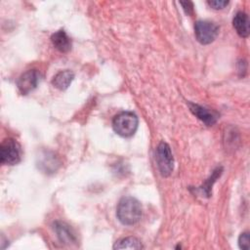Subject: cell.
<instances>
[{
  "label": "cell",
  "mask_w": 250,
  "mask_h": 250,
  "mask_svg": "<svg viewBox=\"0 0 250 250\" xmlns=\"http://www.w3.org/2000/svg\"><path fill=\"white\" fill-rule=\"evenodd\" d=\"M142 205L138 199L132 196L122 197L116 208V216L119 222L125 226H133L142 218Z\"/></svg>",
  "instance_id": "6da1fadb"
},
{
  "label": "cell",
  "mask_w": 250,
  "mask_h": 250,
  "mask_svg": "<svg viewBox=\"0 0 250 250\" xmlns=\"http://www.w3.org/2000/svg\"><path fill=\"white\" fill-rule=\"evenodd\" d=\"M37 159H38V162H37L38 168L46 174L56 172L61 165V161L59 157L55 154V152L50 150L42 151L37 157Z\"/></svg>",
  "instance_id": "52a82bcc"
},
{
  "label": "cell",
  "mask_w": 250,
  "mask_h": 250,
  "mask_svg": "<svg viewBox=\"0 0 250 250\" xmlns=\"http://www.w3.org/2000/svg\"><path fill=\"white\" fill-rule=\"evenodd\" d=\"M188 107L190 111L202 122H204L207 126H211L216 123L218 119V114L212 110H209L208 108L201 106L199 104L188 103Z\"/></svg>",
  "instance_id": "9c48e42d"
},
{
  "label": "cell",
  "mask_w": 250,
  "mask_h": 250,
  "mask_svg": "<svg viewBox=\"0 0 250 250\" xmlns=\"http://www.w3.org/2000/svg\"><path fill=\"white\" fill-rule=\"evenodd\" d=\"M222 171H223V168H222V167H218V168H216V169L213 171L212 176H211V177H210V178L205 182V186L201 187V189L203 190V192H204V194H205V195L210 196L211 187H212L213 183L216 181V179H217L218 177H220V176H221Z\"/></svg>",
  "instance_id": "5bb4252c"
},
{
  "label": "cell",
  "mask_w": 250,
  "mask_h": 250,
  "mask_svg": "<svg viewBox=\"0 0 250 250\" xmlns=\"http://www.w3.org/2000/svg\"><path fill=\"white\" fill-rule=\"evenodd\" d=\"M232 24L240 37L246 38L250 33V25H249V18L247 14L244 12H237L232 20Z\"/></svg>",
  "instance_id": "30bf717a"
},
{
  "label": "cell",
  "mask_w": 250,
  "mask_h": 250,
  "mask_svg": "<svg viewBox=\"0 0 250 250\" xmlns=\"http://www.w3.org/2000/svg\"><path fill=\"white\" fill-rule=\"evenodd\" d=\"M182 6H183V9L184 11L186 12V14L188 15H190L193 11V5L191 2H181L180 3Z\"/></svg>",
  "instance_id": "e0dca14e"
},
{
  "label": "cell",
  "mask_w": 250,
  "mask_h": 250,
  "mask_svg": "<svg viewBox=\"0 0 250 250\" xmlns=\"http://www.w3.org/2000/svg\"><path fill=\"white\" fill-rule=\"evenodd\" d=\"M207 3L213 9L221 10V9L225 8L229 4V1H226V0H212V1H208Z\"/></svg>",
  "instance_id": "2e32d148"
},
{
  "label": "cell",
  "mask_w": 250,
  "mask_h": 250,
  "mask_svg": "<svg viewBox=\"0 0 250 250\" xmlns=\"http://www.w3.org/2000/svg\"><path fill=\"white\" fill-rule=\"evenodd\" d=\"M51 41L54 47L62 53H67L71 49V40L62 29L53 33L51 36Z\"/></svg>",
  "instance_id": "8fae6325"
},
{
  "label": "cell",
  "mask_w": 250,
  "mask_h": 250,
  "mask_svg": "<svg viewBox=\"0 0 250 250\" xmlns=\"http://www.w3.org/2000/svg\"><path fill=\"white\" fill-rule=\"evenodd\" d=\"M155 160L162 177H169L174 169V158L168 144L161 142L155 151Z\"/></svg>",
  "instance_id": "277c9868"
},
{
  "label": "cell",
  "mask_w": 250,
  "mask_h": 250,
  "mask_svg": "<svg viewBox=\"0 0 250 250\" xmlns=\"http://www.w3.org/2000/svg\"><path fill=\"white\" fill-rule=\"evenodd\" d=\"M39 81L40 73L36 69H29L19 77L17 86L22 95H27L37 87Z\"/></svg>",
  "instance_id": "8992f818"
},
{
  "label": "cell",
  "mask_w": 250,
  "mask_h": 250,
  "mask_svg": "<svg viewBox=\"0 0 250 250\" xmlns=\"http://www.w3.org/2000/svg\"><path fill=\"white\" fill-rule=\"evenodd\" d=\"M219 29V26L210 21H197L194 24L195 37L203 45L212 43L217 38Z\"/></svg>",
  "instance_id": "5b68a950"
},
{
  "label": "cell",
  "mask_w": 250,
  "mask_h": 250,
  "mask_svg": "<svg viewBox=\"0 0 250 250\" xmlns=\"http://www.w3.org/2000/svg\"><path fill=\"white\" fill-rule=\"evenodd\" d=\"M21 145L12 138L5 139L0 146V160L5 165H16L21 161Z\"/></svg>",
  "instance_id": "3957f363"
},
{
  "label": "cell",
  "mask_w": 250,
  "mask_h": 250,
  "mask_svg": "<svg viewBox=\"0 0 250 250\" xmlns=\"http://www.w3.org/2000/svg\"><path fill=\"white\" fill-rule=\"evenodd\" d=\"M238 245L240 249L243 250H249L250 248V237H249V232L245 231L239 235L238 238Z\"/></svg>",
  "instance_id": "9a60e30c"
},
{
  "label": "cell",
  "mask_w": 250,
  "mask_h": 250,
  "mask_svg": "<svg viewBox=\"0 0 250 250\" xmlns=\"http://www.w3.org/2000/svg\"><path fill=\"white\" fill-rule=\"evenodd\" d=\"M73 78H74V73L72 71H70L68 69L62 70L54 76V78L52 80V84L55 88L63 91L68 88V86L72 82Z\"/></svg>",
  "instance_id": "7c38bea8"
},
{
  "label": "cell",
  "mask_w": 250,
  "mask_h": 250,
  "mask_svg": "<svg viewBox=\"0 0 250 250\" xmlns=\"http://www.w3.org/2000/svg\"><path fill=\"white\" fill-rule=\"evenodd\" d=\"M139 125L138 116L131 111H123L114 116L112 120V128L114 132L124 138L132 137Z\"/></svg>",
  "instance_id": "7a4b0ae2"
},
{
  "label": "cell",
  "mask_w": 250,
  "mask_h": 250,
  "mask_svg": "<svg viewBox=\"0 0 250 250\" xmlns=\"http://www.w3.org/2000/svg\"><path fill=\"white\" fill-rule=\"evenodd\" d=\"M54 230L59 238V240L62 243L64 244H75L77 242V237L72 229V228L67 225L64 222L62 221H57L54 223Z\"/></svg>",
  "instance_id": "ba28073f"
},
{
  "label": "cell",
  "mask_w": 250,
  "mask_h": 250,
  "mask_svg": "<svg viewBox=\"0 0 250 250\" xmlns=\"http://www.w3.org/2000/svg\"><path fill=\"white\" fill-rule=\"evenodd\" d=\"M144 246L140 239L134 236H128L115 242L113 249H143Z\"/></svg>",
  "instance_id": "4fadbf2b"
}]
</instances>
